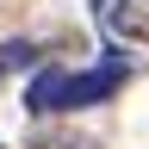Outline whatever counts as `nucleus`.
<instances>
[{
    "label": "nucleus",
    "mask_w": 149,
    "mask_h": 149,
    "mask_svg": "<svg viewBox=\"0 0 149 149\" xmlns=\"http://www.w3.org/2000/svg\"><path fill=\"white\" fill-rule=\"evenodd\" d=\"M124 81V68L118 62H106V68H87V74H62V112H81V106H100L112 100Z\"/></svg>",
    "instance_id": "f257e3e1"
},
{
    "label": "nucleus",
    "mask_w": 149,
    "mask_h": 149,
    "mask_svg": "<svg viewBox=\"0 0 149 149\" xmlns=\"http://www.w3.org/2000/svg\"><path fill=\"white\" fill-rule=\"evenodd\" d=\"M100 25L124 44H149V0H93Z\"/></svg>",
    "instance_id": "f03ea898"
},
{
    "label": "nucleus",
    "mask_w": 149,
    "mask_h": 149,
    "mask_svg": "<svg viewBox=\"0 0 149 149\" xmlns=\"http://www.w3.org/2000/svg\"><path fill=\"white\" fill-rule=\"evenodd\" d=\"M62 74L68 68H44L37 74V81L25 87V112H37V118H44V112H62Z\"/></svg>",
    "instance_id": "7ed1b4c3"
},
{
    "label": "nucleus",
    "mask_w": 149,
    "mask_h": 149,
    "mask_svg": "<svg viewBox=\"0 0 149 149\" xmlns=\"http://www.w3.org/2000/svg\"><path fill=\"white\" fill-rule=\"evenodd\" d=\"M37 62V44L31 37H6V44H0V81H13L19 68H31Z\"/></svg>",
    "instance_id": "20e7f679"
},
{
    "label": "nucleus",
    "mask_w": 149,
    "mask_h": 149,
    "mask_svg": "<svg viewBox=\"0 0 149 149\" xmlns=\"http://www.w3.org/2000/svg\"><path fill=\"white\" fill-rule=\"evenodd\" d=\"M74 149H87V143H74Z\"/></svg>",
    "instance_id": "39448f33"
}]
</instances>
